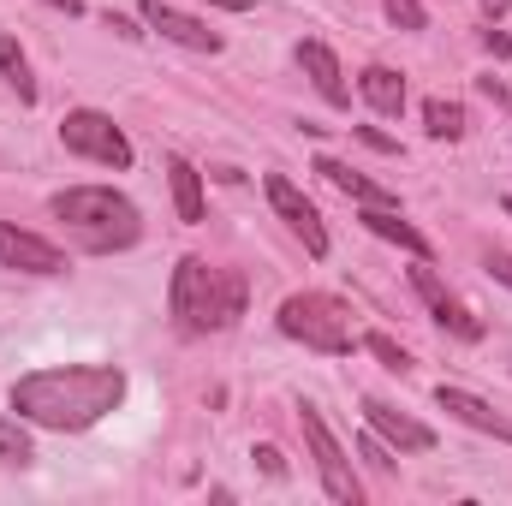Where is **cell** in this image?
I'll use <instances>...</instances> for the list:
<instances>
[{
	"label": "cell",
	"instance_id": "6da1fadb",
	"mask_svg": "<svg viewBox=\"0 0 512 506\" xmlns=\"http://www.w3.org/2000/svg\"><path fill=\"white\" fill-rule=\"evenodd\" d=\"M126 399V370L120 364H54V370H30L12 381L6 405L54 435H78L96 429L108 411H120Z\"/></svg>",
	"mask_w": 512,
	"mask_h": 506
},
{
	"label": "cell",
	"instance_id": "7a4b0ae2",
	"mask_svg": "<svg viewBox=\"0 0 512 506\" xmlns=\"http://www.w3.org/2000/svg\"><path fill=\"white\" fill-rule=\"evenodd\" d=\"M251 304V280L239 268H221L209 256H179L173 262V280H167V310L179 322V334H227L239 328Z\"/></svg>",
	"mask_w": 512,
	"mask_h": 506
},
{
	"label": "cell",
	"instance_id": "3957f363",
	"mask_svg": "<svg viewBox=\"0 0 512 506\" xmlns=\"http://www.w3.org/2000/svg\"><path fill=\"white\" fill-rule=\"evenodd\" d=\"M48 215L66 227V239L90 256H114V251H131L143 239V215L126 191L114 185H66L48 197Z\"/></svg>",
	"mask_w": 512,
	"mask_h": 506
},
{
	"label": "cell",
	"instance_id": "277c9868",
	"mask_svg": "<svg viewBox=\"0 0 512 506\" xmlns=\"http://www.w3.org/2000/svg\"><path fill=\"white\" fill-rule=\"evenodd\" d=\"M274 328H280L286 340H298L304 352H322V358H346V352L358 346L352 310H346V298H334V292H292V298H280Z\"/></svg>",
	"mask_w": 512,
	"mask_h": 506
},
{
	"label": "cell",
	"instance_id": "5b68a950",
	"mask_svg": "<svg viewBox=\"0 0 512 506\" xmlns=\"http://www.w3.org/2000/svg\"><path fill=\"white\" fill-rule=\"evenodd\" d=\"M298 429H304V441H310V459H316L322 495H328V501H340V506L364 501V483H358V471H352L346 447L334 441V429L322 423V411H316V405H298Z\"/></svg>",
	"mask_w": 512,
	"mask_h": 506
},
{
	"label": "cell",
	"instance_id": "8992f818",
	"mask_svg": "<svg viewBox=\"0 0 512 506\" xmlns=\"http://www.w3.org/2000/svg\"><path fill=\"white\" fill-rule=\"evenodd\" d=\"M60 143L72 149V155H84V161H96V167H114V173H126L131 161V137L114 126V114H102V108H72L66 120H60Z\"/></svg>",
	"mask_w": 512,
	"mask_h": 506
},
{
	"label": "cell",
	"instance_id": "52a82bcc",
	"mask_svg": "<svg viewBox=\"0 0 512 506\" xmlns=\"http://www.w3.org/2000/svg\"><path fill=\"white\" fill-rule=\"evenodd\" d=\"M411 292L423 298V310H429V316H435V322H441V328H447L453 340L477 346V340L489 334V328H483V316H471V310H465V304H459V298H453V292L441 286V274L429 268V256H417V268H411Z\"/></svg>",
	"mask_w": 512,
	"mask_h": 506
},
{
	"label": "cell",
	"instance_id": "ba28073f",
	"mask_svg": "<svg viewBox=\"0 0 512 506\" xmlns=\"http://www.w3.org/2000/svg\"><path fill=\"white\" fill-rule=\"evenodd\" d=\"M262 191H268L274 215H280V221L298 233V245H304V251H310V256H328V227H322V209H316V203H310V197H304L292 179L268 173V179H262Z\"/></svg>",
	"mask_w": 512,
	"mask_h": 506
},
{
	"label": "cell",
	"instance_id": "9c48e42d",
	"mask_svg": "<svg viewBox=\"0 0 512 506\" xmlns=\"http://www.w3.org/2000/svg\"><path fill=\"white\" fill-rule=\"evenodd\" d=\"M0 268L54 280V274H66V251H60L54 239H42V233H24V227L0 221Z\"/></svg>",
	"mask_w": 512,
	"mask_h": 506
},
{
	"label": "cell",
	"instance_id": "30bf717a",
	"mask_svg": "<svg viewBox=\"0 0 512 506\" xmlns=\"http://www.w3.org/2000/svg\"><path fill=\"white\" fill-rule=\"evenodd\" d=\"M137 18H143V30H161L167 42H179V48H191V54H221V48H227V42H221V30H209L203 18L179 12L173 0H143V6H137Z\"/></svg>",
	"mask_w": 512,
	"mask_h": 506
},
{
	"label": "cell",
	"instance_id": "8fae6325",
	"mask_svg": "<svg viewBox=\"0 0 512 506\" xmlns=\"http://www.w3.org/2000/svg\"><path fill=\"white\" fill-rule=\"evenodd\" d=\"M435 405H441L453 423H465V429H477V435H495V441H507V447H512V417H507V411H495L489 399H477V393H465V387L441 381V387H435Z\"/></svg>",
	"mask_w": 512,
	"mask_h": 506
},
{
	"label": "cell",
	"instance_id": "7c38bea8",
	"mask_svg": "<svg viewBox=\"0 0 512 506\" xmlns=\"http://www.w3.org/2000/svg\"><path fill=\"white\" fill-rule=\"evenodd\" d=\"M298 66H304V78L316 84V96H322L328 108H352V84H346V66H340V54H334L328 42L304 36V42H298Z\"/></svg>",
	"mask_w": 512,
	"mask_h": 506
},
{
	"label": "cell",
	"instance_id": "4fadbf2b",
	"mask_svg": "<svg viewBox=\"0 0 512 506\" xmlns=\"http://www.w3.org/2000/svg\"><path fill=\"white\" fill-rule=\"evenodd\" d=\"M364 423L382 435L393 453H429V447H435V429L417 423V417H405V411L387 405V399H364Z\"/></svg>",
	"mask_w": 512,
	"mask_h": 506
},
{
	"label": "cell",
	"instance_id": "5bb4252c",
	"mask_svg": "<svg viewBox=\"0 0 512 506\" xmlns=\"http://www.w3.org/2000/svg\"><path fill=\"white\" fill-rule=\"evenodd\" d=\"M316 173H322L334 191H346L352 203H364V209H399V197H393L387 185H376L370 173H358V167H346V161H334V155H316Z\"/></svg>",
	"mask_w": 512,
	"mask_h": 506
},
{
	"label": "cell",
	"instance_id": "9a60e30c",
	"mask_svg": "<svg viewBox=\"0 0 512 506\" xmlns=\"http://www.w3.org/2000/svg\"><path fill=\"white\" fill-rule=\"evenodd\" d=\"M358 96H364V102H370V114H382V120H399V114H405V102H411V96H405V78H399L393 66H382V60L358 72Z\"/></svg>",
	"mask_w": 512,
	"mask_h": 506
},
{
	"label": "cell",
	"instance_id": "2e32d148",
	"mask_svg": "<svg viewBox=\"0 0 512 506\" xmlns=\"http://www.w3.org/2000/svg\"><path fill=\"white\" fill-rule=\"evenodd\" d=\"M167 185H173L179 221H185V227H203V215H209V203H203V173H197L185 155H167Z\"/></svg>",
	"mask_w": 512,
	"mask_h": 506
},
{
	"label": "cell",
	"instance_id": "e0dca14e",
	"mask_svg": "<svg viewBox=\"0 0 512 506\" xmlns=\"http://www.w3.org/2000/svg\"><path fill=\"white\" fill-rule=\"evenodd\" d=\"M358 221H364V227H370L376 239H387V245H399L405 256H435V245H429V239H423V233H417V227H411V221H405L399 209H364Z\"/></svg>",
	"mask_w": 512,
	"mask_h": 506
},
{
	"label": "cell",
	"instance_id": "ac0fdd59",
	"mask_svg": "<svg viewBox=\"0 0 512 506\" xmlns=\"http://www.w3.org/2000/svg\"><path fill=\"white\" fill-rule=\"evenodd\" d=\"M423 131H429L435 143H459V137L471 131V120H465V108H459V102L429 96V102H423Z\"/></svg>",
	"mask_w": 512,
	"mask_h": 506
},
{
	"label": "cell",
	"instance_id": "d6986e66",
	"mask_svg": "<svg viewBox=\"0 0 512 506\" xmlns=\"http://www.w3.org/2000/svg\"><path fill=\"white\" fill-rule=\"evenodd\" d=\"M0 78L18 90V102H24V108L36 102V72H30V60H24L18 36H0Z\"/></svg>",
	"mask_w": 512,
	"mask_h": 506
},
{
	"label": "cell",
	"instance_id": "ffe728a7",
	"mask_svg": "<svg viewBox=\"0 0 512 506\" xmlns=\"http://www.w3.org/2000/svg\"><path fill=\"white\" fill-rule=\"evenodd\" d=\"M36 459V441H30V429H24V417L12 411V417H0V465L6 471H24Z\"/></svg>",
	"mask_w": 512,
	"mask_h": 506
},
{
	"label": "cell",
	"instance_id": "44dd1931",
	"mask_svg": "<svg viewBox=\"0 0 512 506\" xmlns=\"http://www.w3.org/2000/svg\"><path fill=\"white\" fill-rule=\"evenodd\" d=\"M364 352H370V358H382L393 376H405V370H411V352H405L399 340H387V334H364Z\"/></svg>",
	"mask_w": 512,
	"mask_h": 506
},
{
	"label": "cell",
	"instance_id": "7402d4cb",
	"mask_svg": "<svg viewBox=\"0 0 512 506\" xmlns=\"http://www.w3.org/2000/svg\"><path fill=\"white\" fill-rule=\"evenodd\" d=\"M358 453H364V459H370V465H376L382 477H393V471H399V453L387 447V441L376 435V429H370V423H364V435H358Z\"/></svg>",
	"mask_w": 512,
	"mask_h": 506
},
{
	"label": "cell",
	"instance_id": "603a6c76",
	"mask_svg": "<svg viewBox=\"0 0 512 506\" xmlns=\"http://www.w3.org/2000/svg\"><path fill=\"white\" fill-rule=\"evenodd\" d=\"M382 12H387V24H393V30H423V24H429L423 0H382Z\"/></svg>",
	"mask_w": 512,
	"mask_h": 506
},
{
	"label": "cell",
	"instance_id": "cb8c5ba5",
	"mask_svg": "<svg viewBox=\"0 0 512 506\" xmlns=\"http://www.w3.org/2000/svg\"><path fill=\"white\" fill-rule=\"evenodd\" d=\"M477 90H483V96H489V102L512 120V84H507V78H495V72H489V78H477Z\"/></svg>",
	"mask_w": 512,
	"mask_h": 506
},
{
	"label": "cell",
	"instance_id": "d4e9b609",
	"mask_svg": "<svg viewBox=\"0 0 512 506\" xmlns=\"http://www.w3.org/2000/svg\"><path fill=\"white\" fill-rule=\"evenodd\" d=\"M358 143H370L376 155H405V149H399V137H387V131H376V126H358Z\"/></svg>",
	"mask_w": 512,
	"mask_h": 506
},
{
	"label": "cell",
	"instance_id": "484cf974",
	"mask_svg": "<svg viewBox=\"0 0 512 506\" xmlns=\"http://www.w3.org/2000/svg\"><path fill=\"white\" fill-rule=\"evenodd\" d=\"M102 24H108L114 36H126V42H137V36H143V24H137V18H126V12H102Z\"/></svg>",
	"mask_w": 512,
	"mask_h": 506
},
{
	"label": "cell",
	"instance_id": "4316f807",
	"mask_svg": "<svg viewBox=\"0 0 512 506\" xmlns=\"http://www.w3.org/2000/svg\"><path fill=\"white\" fill-rule=\"evenodd\" d=\"M483 48H489L495 60H512V36H507V30H495V24L483 30Z\"/></svg>",
	"mask_w": 512,
	"mask_h": 506
},
{
	"label": "cell",
	"instance_id": "83f0119b",
	"mask_svg": "<svg viewBox=\"0 0 512 506\" xmlns=\"http://www.w3.org/2000/svg\"><path fill=\"white\" fill-rule=\"evenodd\" d=\"M251 459H256V465H262V471H268V477H280V471H286V465H280V453H274V447H251Z\"/></svg>",
	"mask_w": 512,
	"mask_h": 506
},
{
	"label": "cell",
	"instance_id": "f1b7e54d",
	"mask_svg": "<svg viewBox=\"0 0 512 506\" xmlns=\"http://www.w3.org/2000/svg\"><path fill=\"white\" fill-rule=\"evenodd\" d=\"M489 274H495L501 286H512V256H507V251H495V256H489Z\"/></svg>",
	"mask_w": 512,
	"mask_h": 506
},
{
	"label": "cell",
	"instance_id": "f546056e",
	"mask_svg": "<svg viewBox=\"0 0 512 506\" xmlns=\"http://www.w3.org/2000/svg\"><path fill=\"white\" fill-rule=\"evenodd\" d=\"M477 6H483V18H489V24H495V18H507V12H512V0H477Z\"/></svg>",
	"mask_w": 512,
	"mask_h": 506
},
{
	"label": "cell",
	"instance_id": "4dcf8cb0",
	"mask_svg": "<svg viewBox=\"0 0 512 506\" xmlns=\"http://www.w3.org/2000/svg\"><path fill=\"white\" fill-rule=\"evenodd\" d=\"M54 12H66V18H84V0H48Z\"/></svg>",
	"mask_w": 512,
	"mask_h": 506
},
{
	"label": "cell",
	"instance_id": "1f68e13d",
	"mask_svg": "<svg viewBox=\"0 0 512 506\" xmlns=\"http://www.w3.org/2000/svg\"><path fill=\"white\" fill-rule=\"evenodd\" d=\"M203 6H221V12H251L256 0H203Z\"/></svg>",
	"mask_w": 512,
	"mask_h": 506
},
{
	"label": "cell",
	"instance_id": "d6a6232c",
	"mask_svg": "<svg viewBox=\"0 0 512 506\" xmlns=\"http://www.w3.org/2000/svg\"><path fill=\"white\" fill-rule=\"evenodd\" d=\"M501 209H507V215H512V197H507V203H501Z\"/></svg>",
	"mask_w": 512,
	"mask_h": 506
}]
</instances>
